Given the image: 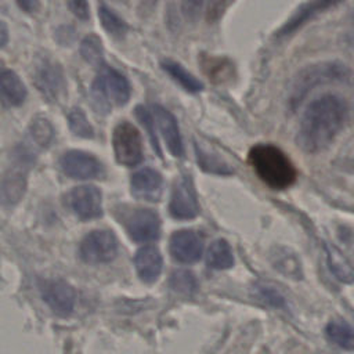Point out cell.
<instances>
[{"label": "cell", "instance_id": "obj_1", "mask_svg": "<svg viewBox=\"0 0 354 354\" xmlns=\"http://www.w3.org/2000/svg\"><path fill=\"white\" fill-rule=\"evenodd\" d=\"M350 113L347 101L333 93L322 94L307 104L296 133L297 147L308 155L326 149L343 130Z\"/></svg>", "mask_w": 354, "mask_h": 354}, {"label": "cell", "instance_id": "obj_2", "mask_svg": "<svg viewBox=\"0 0 354 354\" xmlns=\"http://www.w3.org/2000/svg\"><path fill=\"white\" fill-rule=\"evenodd\" d=\"M351 75L353 71L339 59L317 61L303 66L290 80L286 98L288 108L295 112L318 87L348 82Z\"/></svg>", "mask_w": 354, "mask_h": 354}, {"label": "cell", "instance_id": "obj_3", "mask_svg": "<svg viewBox=\"0 0 354 354\" xmlns=\"http://www.w3.org/2000/svg\"><path fill=\"white\" fill-rule=\"evenodd\" d=\"M248 162L256 176L272 189H286L297 180V169L277 145L256 144L248 152Z\"/></svg>", "mask_w": 354, "mask_h": 354}, {"label": "cell", "instance_id": "obj_4", "mask_svg": "<svg viewBox=\"0 0 354 354\" xmlns=\"http://www.w3.org/2000/svg\"><path fill=\"white\" fill-rule=\"evenodd\" d=\"M112 147L116 160L123 166H136L144 158L140 131L130 122H120L115 126L112 131Z\"/></svg>", "mask_w": 354, "mask_h": 354}, {"label": "cell", "instance_id": "obj_5", "mask_svg": "<svg viewBox=\"0 0 354 354\" xmlns=\"http://www.w3.org/2000/svg\"><path fill=\"white\" fill-rule=\"evenodd\" d=\"M33 82L41 95L57 102L66 94V80L62 66L50 57H40L33 69Z\"/></svg>", "mask_w": 354, "mask_h": 354}, {"label": "cell", "instance_id": "obj_6", "mask_svg": "<svg viewBox=\"0 0 354 354\" xmlns=\"http://www.w3.org/2000/svg\"><path fill=\"white\" fill-rule=\"evenodd\" d=\"M118 239L109 230H94L80 242L79 253L86 263L101 264L112 261L118 254Z\"/></svg>", "mask_w": 354, "mask_h": 354}, {"label": "cell", "instance_id": "obj_7", "mask_svg": "<svg viewBox=\"0 0 354 354\" xmlns=\"http://www.w3.org/2000/svg\"><path fill=\"white\" fill-rule=\"evenodd\" d=\"M169 213L176 220H192L199 213V203L196 198V191L191 176H180L171 189Z\"/></svg>", "mask_w": 354, "mask_h": 354}, {"label": "cell", "instance_id": "obj_8", "mask_svg": "<svg viewBox=\"0 0 354 354\" xmlns=\"http://www.w3.org/2000/svg\"><path fill=\"white\" fill-rule=\"evenodd\" d=\"M66 205L83 221L102 216V195L94 185H79L66 194Z\"/></svg>", "mask_w": 354, "mask_h": 354}, {"label": "cell", "instance_id": "obj_9", "mask_svg": "<svg viewBox=\"0 0 354 354\" xmlns=\"http://www.w3.org/2000/svg\"><path fill=\"white\" fill-rule=\"evenodd\" d=\"M62 171L75 180H93L104 173V166L100 159L86 151L69 149L61 159Z\"/></svg>", "mask_w": 354, "mask_h": 354}, {"label": "cell", "instance_id": "obj_10", "mask_svg": "<svg viewBox=\"0 0 354 354\" xmlns=\"http://www.w3.org/2000/svg\"><path fill=\"white\" fill-rule=\"evenodd\" d=\"M124 227L136 242H152L160 235V218L155 210L148 207L130 210L126 216Z\"/></svg>", "mask_w": 354, "mask_h": 354}, {"label": "cell", "instance_id": "obj_11", "mask_svg": "<svg viewBox=\"0 0 354 354\" xmlns=\"http://www.w3.org/2000/svg\"><path fill=\"white\" fill-rule=\"evenodd\" d=\"M340 1L343 0H306L279 26V29L275 32V37L283 39L293 35L304 25H307L310 21L315 19L318 15L337 6Z\"/></svg>", "mask_w": 354, "mask_h": 354}, {"label": "cell", "instance_id": "obj_12", "mask_svg": "<svg viewBox=\"0 0 354 354\" xmlns=\"http://www.w3.org/2000/svg\"><path fill=\"white\" fill-rule=\"evenodd\" d=\"M41 297L47 306L58 315H69L75 307V289L62 279L44 281L40 286Z\"/></svg>", "mask_w": 354, "mask_h": 354}, {"label": "cell", "instance_id": "obj_13", "mask_svg": "<svg viewBox=\"0 0 354 354\" xmlns=\"http://www.w3.org/2000/svg\"><path fill=\"white\" fill-rule=\"evenodd\" d=\"M169 249L171 256L180 263H195L202 257L203 239L194 230H178L170 236Z\"/></svg>", "mask_w": 354, "mask_h": 354}, {"label": "cell", "instance_id": "obj_14", "mask_svg": "<svg viewBox=\"0 0 354 354\" xmlns=\"http://www.w3.org/2000/svg\"><path fill=\"white\" fill-rule=\"evenodd\" d=\"M151 111H152L153 119L158 124V129L160 130V134L163 137V141H165L169 152L171 155H174L176 158L184 156L183 140H181L180 129H178L174 115L158 104H152Z\"/></svg>", "mask_w": 354, "mask_h": 354}, {"label": "cell", "instance_id": "obj_15", "mask_svg": "<svg viewBox=\"0 0 354 354\" xmlns=\"http://www.w3.org/2000/svg\"><path fill=\"white\" fill-rule=\"evenodd\" d=\"M162 188L163 177L152 167L140 169L130 178V189L137 199L156 202L162 195Z\"/></svg>", "mask_w": 354, "mask_h": 354}, {"label": "cell", "instance_id": "obj_16", "mask_svg": "<svg viewBox=\"0 0 354 354\" xmlns=\"http://www.w3.org/2000/svg\"><path fill=\"white\" fill-rule=\"evenodd\" d=\"M26 187V173L17 165L8 169L0 178V203L4 206L17 205L24 198Z\"/></svg>", "mask_w": 354, "mask_h": 354}, {"label": "cell", "instance_id": "obj_17", "mask_svg": "<svg viewBox=\"0 0 354 354\" xmlns=\"http://www.w3.org/2000/svg\"><path fill=\"white\" fill-rule=\"evenodd\" d=\"M134 266L140 279L147 283H152L162 272L163 259L158 248L148 245L137 250L134 256Z\"/></svg>", "mask_w": 354, "mask_h": 354}, {"label": "cell", "instance_id": "obj_18", "mask_svg": "<svg viewBox=\"0 0 354 354\" xmlns=\"http://www.w3.org/2000/svg\"><path fill=\"white\" fill-rule=\"evenodd\" d=\"M98 75L102 77L104 87L111 101H113L119 106H123L130 100V94H131V87L127 77L123 76L116 69L105 65L102 66Z\"/></svg>", "mask_w": 354, "mask_h": 354}, {"label": "cell", "instance_id": "obj_19", "mask_svg": "<svg viewBox=\"0 0 354 354\" xmlns=\"http://www.w3.org/2000/svg\"><path fill=\"white\" fill-rule=\"evenodd\" d=\"M0 94L12 106H19L26 100V87L14 71L0 69Z\"/></svg>", "mask_w": 354, "mask_h": 354}, {"label": "cell", "instance_id": "obj_20", "mask_svg": "<svg viewBox=\"0 0 354 354\" xmlns=\"http://www.w3.org/2000/svg\"><path fill=\"white\" fill-rule=\"evenodd\" d=\"M160 66L170 77H173L188 93L195 94L203 90V83L198 77H195L192 73H189V71L185 69L183 65H180L177 61L163 59L160 62Z\"/></svg>", "mask_w": 354, "mask_h": 354}, {"label": "cell", "instance_id": "obj_21", "mask_svg": "<svg viewBox=\"0 0 354 354\" xmlns=\"http://www.w3.org/2000/svg\"><path fill=\"white\" fill-rule=\"evenodd\" d=\"M326 337L346 351H354V328L344 319H330L325 326Z\"/></svg>", "mask_w": 354, "mask_h": 354}, {"label": "cell", "instance_id": "obj_22", "mask_svg": "<svg viewBox=\"0 0 354 354\" xmlns=\"http://www.w3.org/2000/svg\"><path fill=\"white\" fill-rule=\"evenodd\" d=\"M206 263L213 270H227L234 266V253L225 239H216L206 252Z\"/></svg>", "mask_w": 354, "mask_h": 354}, {"label": "cell", "instance_id": "obj_23", "mask_svg": "<svg viewBox=\"0 0 354 354\" xmlns=\"http://www.w3.org/2000/svg\"><path fill=\"white\" fill-rule=\"evenodd\" d=\"M326 263L329 271L335 275L336 279L344 283L354 282V268L350 261L335 248L326 246Z\"/></svg>", "mask_w": 354, "mask_h": 354}, {"label": "cell", "instance_id": "obj_24", "mask_svg": "<svg viewBox=\"0 0 354 354\" xmlns=\"http://www.w3.org/2000/svg\"><path fill=\"white\" fill-rule=\"evenodd\" d=\"M201 66L203 72L212 79L214 83H221L228 80V77L232 75V64L230 59L220 58V57H209L203 55L201 59Z\"/></svg>", "mask_w": 354, "mask_h": 354}, {"label": "cell", "instance_id": "obj_25", "mask_svg": "<svg viewBox=\"0 0 354 354\" xmlns=\"http://www.w3.org/2000/svg\"><path fill=\"white\" fill-rule=\"evenodd\" d=\"M80 55L83 57V59L93 65V66H97V68H102L104 66V59H105V55H104V46H102V41L100 39L98 35H87L83 37V40L80 41Z\"/></svg>", "mask_w": 354, "mask_h": 354}, {"label": "cell", "instance_id": "obj_26", "mask_svg": "<svg viewBox=\"0 0 354 354\" xmlns=\"http://www.w3.org/2000/svg\"><path fill=\"white\" fill-rule=\"evenodd\" d=\"M271 261L279 272H282L283 275H286L289 278L300 279L303 275L299 259L295 256V253H289V250H286V249H282V250L278 249L272 254Z\"/></svg>", "mask_w": 354, "mask_h": 354}, {"label": "cell", "instance_id": "obj_27", "mask_svg": "<svg viewBox=\"0 0 354 354\" xmlns=\"http://www.w3.org/2000/svg\"><path fill=\"white\" fill-rule=\"evenodd\" d=\"M98 17H100V22H101L102 28L111 36L122 39L127 33V30H129L127 24L106 6H101L98 8Z\"/></svg>", "mask_w": 354, "mask_h": 354}, {"label": "cell", "instance_id": "obj_28", "mask_svg": "<svg viewBox=\"0 0 354 354\" xmlns=\"http://www.w3.org/2000/svg\"><path fill=\"white\" fill-rule=\"evenodd\" d=\"M68 126H69V130L80 138L90 140L94 137V129H93L90 120L87 119L86 113L77 106H75L69 111Z\"/></svg>", "mask_w": 354, "mask_h": 354}, {"label": "cell", "instance_id": "obj_29", "mask_svg": "<svg viewBox=\"0 0 354 354\" xmlns=\"http://www.w3.org/2000/svg\"><path fill=\"white\" fill-rule=\"evenodd\" d=\"M29 133L37 145L46 148L54 140L53 124L43 116H36L29 124Z\"/></svg>", "mask_w": 354, "mask_h": 354}, {"label": "cell", "instance_id": "obj_30", "mask_svg": "<svg viewBox=\"0 0 354 354\" xmlns=\"http://www.w3.org/2000/svg\"><path fill=\"white\" fill-rule=\"evenodd\" d=\"M170 285L173 290L183 293V295H191L198 288V281L195 275L188 270H177L173 272L170 278Z\"/></svg>", "mask_w": 354, "mask_h": 354}, {"label": "cell", "instance_id": "obj_31", "mask_svg": "<svg viewBox=\"0 0 354 354\" xmlns=\"http://www.w3.org/2000/svg\"><path fill=\"white\" fill-rule=\"evenodd\" d=\"M134 113L137 116V119L140 120V123L144 126L147 134L151 138V142L153 145V149L155 152L162 156V152H160V147H159V142H158V137H156V133H155V127H153V115L149 113V111L144 106V105H138L134 108Z\"/></svg>", "mask_w": 354, "mask_h": 354}, {"label": "cell", "instance_id": "obj_32", "mask_svg": "<svg viewBox=\"0 0 354 354\" xmlns=\"http://www.w3.org/2000/svg\"><path fill=\"white\" fill-rule=\"evenodd\" d=\"M196 158L199 166L206 170L207 173H217V174H230L231 169L221 160L214 159L213 155L203 152L201 148L196 147Z\"/></svg>", "mask_w": 354, "mask_h": 354}, {"label": "cell", "instance_id": "obj_33", "mask_svg": "<svg viewBox=\"0 0 354 354\" xmlns=\"http://www.w3.org/2000/svg\"><path fill=\"white\" fill-rule=\"evenodd\" d=\"M235 0H207L206 6V19L207 22L213 24L221 19L225 11L232 6Z\"/></svg>", "mask_w": 354, "mask_h": 354}, {"label": "cell", "instance_id": "obj_34", "mask_svg": "<svg viewBox=\"0 0 354 354\" xmlns=\"http://www.w3.org/2000/svg\"><path fill=\"white\" fill-rule=\"evenodd\" d=\"M257 290H259V295L260 297L267 301L268 304L274 306V307H285V299L283 296L277 290L274 289L272 286H267V285H261V286H257Z\"/></svg>", "mask_w": 354, "mask_h": 354}, {"label": "cell", "instance_id": "obj_35", "mask_svg": "<svg viewBox=\"0 0 354 354\" xmlns=\"http://www.w3.org/2000/svg\"><path fill=\"white\" fill-rule=\"evenodd\" d=\"M203 1L205 0H181V12L184 18L195 21L203 8Z\"/></svg>", "mask_w": 354, "mask_h": 354}, {"label": "cell", "instance_id": "obj_36", "mask_svg": "<svg viewBox=\"0 0 354 354\" xmlns=\"http://www.w3.org/2000/svg\"><path fill=\"white\" fill-rule=\"evenodd\" d=\"M68 8L80 21H88L90 6L88 0H68Z\"/></svg>", "mask_w": 354, "mask_h": 354}, {"label": "cell", "instance_id": "obj_37", "mask_svg": "<svg viewBox=\"0 0 354 354\" xmlns=\"http://www.w3.org/2000/svg\"><path fill=\"white\" fill-rule=\"evenodd\" d=\"M18 7L28 12V14H35L40 8V0H15Z\"/></svg>", "mask_w": 354, "mask_h": 354}, {"label": "cell", "instance_id": "obj_38", "mask_svg": "<svg viewBox=\"0 0 354 354\" xmlns=\"http://www.w3.org/2000/svg\"><path fill=\"white\" fill-rule=\"evenodd\" d=\"M344 41L354 48V11L351 14V19H350V25L344 33Z\"/></svg>", "mask_w": 354, "mask_h": 354}, {"label": "cell", "instance_id": "obj_39", "mask_svg": "<svg viewBox=\"0 0 354 354\" xmlns=\"http://www.w3.org/2000/svg\"><path fill=\"white\" fill-rule=\"evenodd\" d=\"M8 43V29L7 25L0 19V48Z\"/></svg>", "mask_w": 354, "mask_h": 354}]
</instances>
